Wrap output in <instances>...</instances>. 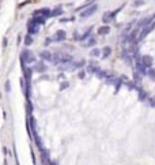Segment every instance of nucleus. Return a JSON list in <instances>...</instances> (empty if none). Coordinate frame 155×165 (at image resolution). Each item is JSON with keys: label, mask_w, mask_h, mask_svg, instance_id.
<instances>
[{"label": "nucleus", "mask_w": 155, "mask_h": 165, "mask_svg": "<svg viewBox=\"0 0 155 165\" xmlns=\"http://www.w3.org/2000/svg\"><path fill=\"white\" fill-rule=\"evenodd\" d=\"M21 62H25V63H27V64H30V63L36 62V56L33 55V52L26 49V51H23L21 53Z\"/></svg>", "instance_id": "nucleus-1"}, {"label": "nucleus", "mask_w": 155, "mask_h": 165, "mask_svg": "<svg viewBox=\"0 0 155 165\" xmlns=\"http://www.w3.org/2000/svg\"><path fill=\"white\" fill-rule=\"evenodd\" d=\"M121 10H123V7H120V8H117V10H114V11H112V12H105V14H104V17H102V21H104L105 23H109L110 21L114 19V17H116V15L119 14Z\"/></svg>", "instance_id": "nucleus-2"}, {"label": "nucleus", "mask_w": 155, "mask_h": 165, "mask_svg": "<svg viewBox=\"0 0 155 165\" xmlns=\"http://www.w3.org/2000/svg\"><path fill=\"white\" fill-rule=\"evenodd\" d=\"M98 10V6L97 4H91L90 7H87L85 11H82V14H80V17L82 18H89V17H91V15L95 12V11Z\"/></svg>", "instance_id": "nucleus-3"}, {"label": "nucleus", "mask_w": 155, "mask_h": 165, "mask_svg": "<svg viewBox=\"0 0 155 165\" xmlns=\"http://www.w3.org/2000/svg\"><path fill=\"white\" fill-rule=\"evenodd\" d=\"M38 29H40V25H37L36 22H33V21H29V23H27V32H29V34H37L38 33Z\"/></svg>", "instance_id": "nucleus-4"}, {"label": "nucleus", "mask_w": 155, "mask_h": 165, "mask_svg": "<svg viewBox=\"0 0 155 165\" xmlns=\"http://www.w3.org/2000/svg\"><path fill=\"white\" fill-rule=\"evenodd\" d=\"M140 62L147 67V68H151V67H153V64H154V59L151 58V56H148V55L140 56Z\"/></svg>", "instance_id": "nucleus-5"}, {"label": "nucleus", "mask_w": 155, "mask_h": 165, "mask_svg": "<svg viewBox=\"0 0 155 165\" xmlns=\"http://www.w3.org/2000/svg\"><path fill=\"white\" fill-rule=\"evenodd\" d=\"M56 42H60V41L65 40V32L64 30H59V32H56V34L53 36V38H52Z\"/></svg>", "instance_id": "nucleus-6"}, {"label": "nucleus", "mask_w": 155, "mask_h": 165, "mask_svg": "<svg viewBox=\"0 0 155 165\" xmlns=\"http://www.w3.org/2000/svg\"><path fill=\"white\" fill-rule=\"evenodd\" d=\"M51 14H52V11L49 8H41V10H37V11H34L33 12V15H42V17H45V18L51 17Z\"/></svg>", "instance_id": "nucleus-7"}, {"label": "nucleus", "mask_w": 155, "mask_h": 165, "mask_svg": "<svg viewBox=\"0 0 155 165\" xmlns=\"http://www.w3.org/2000/svg\"><path fill=\"white\" fill-rule=\"evenodd\" d=\"M30 21L36 22L37 25H45V22H46V18L42 17V15H33V18Z\"/></svg>", "instance_id": "nucleus-8"}, {"label": "nucleus", "mask_w": 155, "mask_h": 165, "mask_svg": "<svg viewBox=\"0 0 155 165\" xmlns=\"http://www.w3.org/2000/svg\"><path fill=\"white\" fill-rule=\"evenodd\" d=\"M46 70H48V67L44 64L42 62H40V63H37L36 66H34V71H36V72H46Z\"/></svg>", "instance_id": "nucleus-9"}, {"label": "nucleus", "mask_w": 155, "mask_h": 165, "mask_svg": "<svg viewBox=\"0 0 155 165\" xmlns=\"http://www.w3.org/2000/svg\"><path fill=\"white\" fill-rule=\"evenodd\" d=\"M40 58L42 60H48V62H52V59H53V55L49 51H42L40 53Z\"/></svg>", "instance_id": "nucleus-10"}, {"label": "nucleus", "mask_w": 155, "mask_h": 165, "mask_svg": "<svg viewBox=\"0 0 155 165\" xmlns=\"http://www.w3.org/2000/svg\"><path fill=\"white\" fill-rule=\"evenodd\" d=\"M109 32H110V28H109V26H101V28L97 30L98 36H106Z\"/></svg>", "instance_id": "nucleus-11"}, {"label": "nucleus", "mask_w": 155, "mask_h": 165, "mask_svg": "<svg viewBox=\"0 0 155 165\" xmlns=\"http://www.w3.org/2000/svg\"><path fill=\"white\" fill-rule=\"evenodd\" d=\"M85 66V60H80V62H74V63H70V67L71 70H78L80 67Z\"/></svg>", "instance_id": "nucleus-12"}, {"label": "nucleus", "mask_w": 155, "mask_h": 165, "mask_svg": "<svg viewBox=\"0 0 155 165\" xmlns=\"http://www.w3.org/2000/svg\"><path fill=\"white\" fill-rule=\"evenodd\" d=\"M61 14H63V7L61 6H57L53 11H52L51 17H59V15H61Z\"/></svg>", "instance_id": "nucleus-13"}, {"label": "nucleus", "mask_w": 155, "mask_h": 165, "mask_svg": "<svg viewBox=\"0 0 155 165\" xmlns=\"http://www.w3.org/2000/svg\"><path fill=\"white\" fill-rule=\"evenodd\" d=\"M110 53H112V48L110 47H105L104 49H102V58H104V59L109 58V56H110Z\"/></svg>", "instance_id": "nucleus-14"}, {"label": "nucleus", "mask_w": 155, "mask_h": 165, "mask_svg": "<svg viewBox=\"0 0 155 165\" xmlns=\"http://www.w3.org/2000/svg\"><path fill=\"white\" fill-rule=\"evenodd\" d=\"M33 139H34V142H36V146H37V148H38V150L44 149V146H42V141L40 139V137H38V135H37V137H34Z\"/></svg>", "instance_id": "nucleus-15"}, {"label": "nucleus", "mask_w": 155, "mask_h": 165, "mask_svg": "<svg viewBox=\"0 0 155 165\" xmlns=\"http://www.w3.org/2000/svg\"><path fill=\"white\" fill-rule=\"evenodd\" d=\"M89 71H91V72H94V74H98L101 71V68L98 66H94V63H91V64L89 66Z\"/></svg>", "instance_id": "nucleus-16"}, {"label": "nucleus", "mask_w": 155, "mask_h": 165, "mask_svg": "<svg viewBox=\"0 0 155 165\" xmlns=\"http://www.w3.org/2000/svg\"><path fill=\"white\" fill-rule=\"evenodd\" d=\"M26 112H27V116H30L33 113V104H31V101H27L26 102Z\"/></svg>", "instance_id": "nucleus-17"}, {"label": "nucleus", "mask_w": 155, "mask_h": 165, "mask_svg": "<svg viewBox=\"0 0 155 165\" xmlns=\"http://www.w3.org/2000/svg\"><path fill=\"white\" fill-rule=\"evenodd\" d=\"M138 92H139V100H140V101H146L147 100V93L144 92V90H142V89H139Z\"/></svg>", "instance_id": "nucleus-18"}, {"label": "nucleus", "mask_w": 155, "mask_h": 165, "mask_svg": "<svg viewBox=\"0 0 155 165\" xmlns=\"http://www.w3.org/2000/svg\"><path fill=\"white\" fill-rule=\"evenodd\" d=\"M97 44V40H95V37H90V38H89V41H87V42H86L85 45H86V47H93V45H95Z\"/></svg>", "instance_id": "nucleus-19"}, {"label": "nucleus", "mask_w": 155, "mask_h": 165, "mask_svg": "<svg viewBox=\"0 0 155 165\" xmlns=\"http://www.w3.org/2000/svg\"><path fill=\"white\" fill-rule=\"evenodd\" d=\"M33 42V37L31 34H29V36H26V38H25V45L26 47H30V44Z\"/></svg>", "instance_id": "nucleus-20"}, {"label": "nucleus", "mask_w": 155, "mask_h": 165, "mask_svg": "<svg viewBox=\"0 0 155 165\" xmlns=\"http://www.w3.org/2000/svg\"><path fill=\"white\" fill-rule=\"evenodd\" d=\"M133 81L136 82V83H139V82L142 81V74H138V71H135V74H133Z\"/></svg>", "instance_id": "nucleus-21"}, {"label": "nucleus", "mask_w": 155, "mask_h": 165, "mask_svg": "<svg viewBox=\"0 0 155 165\" xmlns=\"http://www.w3.org/2000/svg\"><path fill=\"white\" fill-rule=\"evenodd\" d=\"M101 55H102V52H101L99 49H97V48L91 51V56H93V58H99Z\"/></svg>", "instance_id": "nucleus-22"}, {"label": "nucleus", "mask_w": 155, "mask_h": 165, "mask_svg": "<svg viewBox=\"0 0 155 165\" xmlns=\"http://www.w3.org/2000/svg\"><path fill=\"white\" fill-rule=\"evenodd\" d=\"M68 86H70V83H68V82H64V83H61V86H60V89H61V90H65Z\"/></svg>", "instance_id": "nucleus-23"}, {"label": "nucleus", "mask_w": 155, "mask_h": 165, "mask_svg": "<svg viewBox=\"0 0 155 165\" xmlns=\"http://www.w3.org/2000/svg\"><path fill=\"white\" fill-rule=\"evenodd\" d=\"M10 90H11V83H10V81H7V82H6V92L8 93Z\"/></svg>", "instance_id": "nucleus-24"}, {"label": "nucleus", "mask_w": 155, "mask_h": 165, "mask_svg": "<svg viewBox=\"0 0 155 165\" xmlns=\"http://www.w3.org/2000/svg\"><path fill=\"white\" fill-rule=\"evenodd\" d=\"M148 102H150V105H151V107H155V97H150Z\"/></svg>", "instance_id": "nucleus-25"}, {"label": "nucleus", "mask_w": 155, "mask_h": 165, "mask_svg": "<svg viewBox=\"0 0 155 165\" xmlns=\"http://www.w3.org/2000/svg\"><path fill=\"white\" fill-rule=\"evenodd\" d=\"M60 21L61 22H70V21H74V18H61Z\"/></svg>", "instance_id": "nucleus-26"}, {"label": "nucleus", "mask_w": 155, "mask_h": 165, "mask_svg": "<svg viewBox=\"0 0 155 165\" xmlns=\"http://www.w3.org/2000/svg\"><path fill=\"white\" fill-rule=\"evenodd\" d=\"M85 77H86V72H85V71H80V72H79V78H80V79H83Z\"/></svg>", "instance_id": "nucleus-27"}, {"label": "nucleus", "mask_w": 155, "mask_h": 165, "mask_svg": "<svg viewBox=\"0 0 155 165\" xmlns=\"http://www.w3.org/2000/svg\"><path fill=\"white\" fill-rule=\"evenodd\" d=\"M142 4H143L142 0H136V2H135V6H142Z\"/></svg>", "instance_id": "nucleus-28"}, {"label": "nucleus", "mask_w": 155, "mask_h": 165, "mask_svg": "<svg viewBox=\"0 0 155 165\" xmlns=\"http://www.w3.org/2000/svg\"><path fill=\"white\" fill-rule=\"evenodd\" d=\"M6 45H7V38H4V40H3V47L6 48Z\"/></svg>", "instance_id": "nucleus-29"}, {"label": "nucleus", "mask_w": 155, "mask_h": 165, "mask_svg": "<svg viewBox=\"0 0 155 165\" xmlns=\"http://www.w3.org/2000/svg\"><path fill=\"white\" fill-rule=\"evenodd\" d=\"M0 98H2V94H0Z\"/></svg>", "instance_id": "nucleus-30"}]
</instances>
